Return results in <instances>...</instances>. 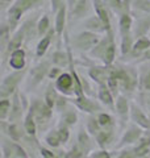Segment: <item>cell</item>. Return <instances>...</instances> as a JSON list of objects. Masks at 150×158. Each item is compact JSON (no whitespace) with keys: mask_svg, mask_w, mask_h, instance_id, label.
<instances>
[{"mask_svg":"<svg viewBox=\"0 0 150 158\" xmlns=\"http://www.w3.org/2000/svg\"><path fill=\"white\" fill-rule=\"evenodd\" d=\"M29 73L28 69H23V70H13L6 75L0 85V99L4 98H11L15 92L19 90V85L21 83L24 77Z\"/></svg>","mask_w":150,"mask_h":158,"instance_id":"1","label":"cell"},{"mask_svg":"<svg viewBox=\"0 0 150 158\" xmlns=\"http://www.w3.org/2000/svg\"><path fill=\"white\" fill-rule=\"evenodd\" d=\"M119 78L121 91L127 94H132L140 87L138 73L134 67L131 66H119Z\"/></svg>","mask_w":150,"mask_h":158,"instance_id":"2","label":"cell"},{"mask_svg":"<svg viewBox=\"0 0 150 158\" xmlns=\"http://www.w3.org/2000/svg\"><path fill=\"white\" fill-rule=\"evenodd\" d=\"M102 38L99 36V33H95L91 31H86L75 34L71 38V45L75 48L77 50L82 52V53H90V50L99 42V40Z\"/></svg>","mask_w":150,"mask_h":158,"instance_id":"3","label":"cell"},{"mask_svg":"<svg viewBox=\"0 0 150 158\" xmlns=\"http://www.w3.org/2000/svg\"><path fill=\"white\" fill-rule=\"evenodd\" d=\"M53 62L52 59H44V61L38 62L36 66H33L29 70V79H28V88H33L38 87L41 83L44 82V79L48 77L49 70L52 67Z\"/></svg>","mask_w":150,"mask_h":158,"instance_id":"4","label":"cell"},{"mask_svg":"<svg viewBox=\"0 0 150 158\" xmlns=\"http://www.w3.org/2000/svg\"><path fill=\"white\" fill-rule=\"evenodd\" d=\"M29 111L33 113L38 127H45L53 117V108H50L42 99H34L31 103Z\"/></svg>","mask_w":150,"mask_h":158,"instance_id":"5","label":"cell"},{"mask_svg":"<svg viewBox=\"0 0 150 158\" xmlns=\"http://www.w3.org/2000/svg\"><path fill=\"white\" fill-rule=\"evenodd\" d=\"M71 103L79 111L88 113V115H98V113L103 112L104 110V106L102 103H99L98 100H94L91 96L86 95V94L81 96H74Z\"/></svg>","mask_w":150,"mask_h":158,"instance_id":"6","label":"cell"},{"mask_svg":"<svg viewBox=\"0 0 150 158\" xmlns=\"http://www.w3.org/2000/svg\"><path fill=\"white\" fill-rule=\"evenodd\" d=\"M2 157L3 158H28L29 154L24 148L12 138L7 140L6 137L2 138Z\"/></svg>","mask_w":150,"mask_h":158,"instance_id":"7","label":"cell"},{"mask_svg":"<svg viewBox=\"0 0 150 158\" xmlns=\"http://www.w3.org/2000/svg\"><path fill=\"white\" fill-rule=\"evenodd\" d=\"M57 90L66 96H75V81L71 73H62L54 81Z\"/></svg>","mask_w":150,"mask_h":158,"instance_id":"8","label":"cell"},{"mask_svg":"<svg viewBox=\"0 0 150 158\" xmlns=\"http://www.w3.org/2000/svg\"><path fill=\"white\" fill-rule=\"evenodd\" d=\"M27 41V34H25V29L24 27H19L16 31L13 32L12 34V37H11V41H9L8 44V46L6 49V52H4L2 54V57H3V63H6L8 61V58L9 56H11V53L13 50H16V49L19 48H23V44Z\"/></svg>","mask_w":150,"mask_h":158,"instance_id":"9","label":"cell"},{"mask_svg":"<svg viewBox=\"0 0 150 158\" xmlns=\"http://www.w3.org/2000/svg\"><path fill=\"white\" fill-rule=\"evenodd\" d=\"M144 131H145L144 128H141L137 124H133L131 127H128V129L124 132V135L121 136V138H120V142H119L117 148L120 149V148H124V146L137 144L138 140L144 135Z\"/></svg>","mask_w":150,"mask_h":158,"instance_id":"10","label":"cell"},{"mask_svg":"<svg viewBox=\"0 0 150 158\" xmlns=\"http://www.w3.org/2000/svg\"><path fill=\"white\" fill-rule=\"evenodd\" d=\"M11 99H12V107H11V112H9V116H8V121L20 123L24 116V110H25L24 98L21 94H20V91L17 90L11 96Z\"/></svg>","mask_w":150,"mask_h":158,"instance_id":"11","label":"cell"},{"mask_svg":"<svg viewBox=\"0 0 150 158\" xmlns=\"http://www.w3.org/2000/svg\"><path fill=\"white\" fill-rule=\"evenodd\" d=\"M2 132L4 136H8V138H12L15 141H21L24 140V137L27 136L24 129V125L21 127L20 123H11L7 120H2Z\"/></svg>","mask_w":150,"mask_h":158,"instance_id":"12","label":"cell"},{"mask_svg":"<svg viewBox=\"0 0 150 158\" xmlns=\"http://www.w3.org/2000/svg\"><path fill=\"white\" fill-rule=\"evenodd\" d=\"M115 38V32H113V29L112 31H109L107 32L104 36L99 40V42L95 45L91 50H90V56H91V58L94 59H100L102 61L103 57H104V54H106V50H107V48L109 45V42L112 41V40Z\"/></svg>","mask_w":150,"mask_h":158,"instance_id":"13","label":"cell"},{"mask_svg":"<svg viewBox=\"0 0 150 158\" xmlns=\"http://www.w3.org/2000/svg\"><path fill=\"white\" fill-rule=\"evenodd\" d=\"M131 120L134 124L144 128L145 131H150V116L144 112L141 107H138L136 103L131 104Z\"/></svg>","mask_w":150,"mask_h":158,"instance_id":"14","label":"cell"},{"mask_svg":"<svg viewBox=\"0 0 150 158\" xmlns=\"http://www.w3.org/2000/svg\"><path fill=\"white\" fill-rule=\"evenodd\" d=\"M88 78L94 81L96 85H107L108 77H109V66L103 65L102 66H91L88 69Z\"/></svg>","mask_w":150,"mask_h":158,"instance_id":"15","label":"cell"},{"mask_svg":"<svg viewBox=\"0 0 150 158\" xmlns=\"http://www.w3.org/2000/svg\"><path fill=\"white\" fill-rule=\"evenodd\" d=\"M92 7H94V4H91L90 0H77V3L70 8V16H71L73 20L84 19L91 12Z\"/></svg>","mask_w":150,"mask_h":158,"instance_id":"16","label":"cell"},{"mask_svg":"<svg viewBox=\"0 0 150 158\" xmlns=\"http://www.w3.org/2000/svg\"><path fill=\"white\" fill-rule=\"evenodd\" d=\"M8 65L12 70L27 69V52L23 48H19L16 50H13L8 58Z\"/></svg>","mask_w":150,"mask_h":158,"instance_id":"17","label":"cell"},{"mask_svg":"<svg viewBox=\"0 0 150 158\" xmlns=\"http://www.w3.org/2000/svg\"><path fill=\"white\" fill-rule=\"evenodd\" d=\"M150 33V13L138 16L133 25V36L134 38H140L148 36Z\"/></svg>","mask_w":150,"mask_h":158,"instance_id":"18","label":"cell"},{"mask_svg":"<svg viewBox=\"0 0 150 158\" xmlns=\"http://www.w3.org/2000/svg\"><path fill=\"white\" fill-rule=\"evenodd\" d=\"M115 111L119 115V117L125 123L131 117V103H129L128 98L125 95L120 94L116 96V102H115Z\"/></svg>","mask_w":150,"mask_h":158,"instance_id":"19","label":"cell"},{"mask_svg":"<svg viewBox=\"0 0 150 158\" xmlns=\"http://www.w3.org/2000/svg\"><path fill=\"white\" fill-rule=\"evenodd\" d=\"M95 13L103 20V23L106 24L107 31H112V24H111V16H109V7L106 4L104 0H92Z\"/></svg>","mask_w":150,"mask_h":158,"instance_id":"20","label":"cell"},{"mask_svg":"<svg viewBox=\"0 0 150 158\" xmlns=\"http://www.w3.org/2000/svg\"><path fill=\"white\" fill-rule=\"evenodd\" d=\"M69 6L66 3L62 4V7L58 9V12L56 13V21H54V29H56L57 37L61 38L62 34L65 33L66 29V21H67V11H69Z\"/></svg>","mask_w":150,"mask_h":158,"instance_id":"21","label":"cell"},{"mask_svg":"<svg viewBox=\"0 0 150 158\" xmlns=\"http://www.w3.org/2000/svg\"><path fill=\"white\" fill-rule=\"evenodd\" d=\"M98 99L104 107L115 110V102H116V99H115L113 92L109 90V87L107 85L98 86Z\"/></svg>","mask_w":150,"mask_h":158,"instance_id":"22","label":"cell"},{"mask_svg":"<svg viewBox=\"0 0 150 158\" xmlns=\"http://www.w3.org/2000/svg\"><path fill=\"white\" fill-rule=\"evenodd\" d=\"M54 36H57L56 29L50 28V31L45 34L44 37L40 38V41H38L37 46H36V57L42 58L45 54H46V52L49 50V48H50V44H52V41L54 40Z\"/></svg>","mask_w":150,"mask_h":158,"instance_id":"23","label":"cell"},{"mask_svg":"<svg viewBox=\"0 0 150 158\" xmlns=\"http://www.w3.org/2000/svg\"><path fill=\"white\" fill-rule=\"evenodd\" d=\"M84 29L86 31H91V32H95V33H102V34H106L108 31H107V27L106 24L103 23V20L100 19L96 13L95 16H90L84 20Z\"/></svg>","mask_w":150,"mask_h":158,"instance_id":"24","label":"cell"},{"mask_svg":"<svg viewBox=\"0 0 150 158\" xmlns=\"http://www.w3.org/2000/svg\"><path fill=\"white\" fill-rule=\"evenodd\" d=\"M150 48V37L148 36H144V37H140V38H136L134 41V45H133V49L129 57L132 58H141L142 54L148 50Z\"/></svg>","mask_w":150,"mask_h":158,"instance_id":"25","label":"cell"},{"mask_svg":"<svg viewBox=\"0 0 150 158\" xmlns=\"http://www.w3.org/2000/svg\"><path fill=\"white\" fill-rule=\"evenodd\" d=\"M23 125H24V129H25V133H27V136L31 137V138H33V140H36L38 124H37L36 118H34L33 113H32L31 111H28L27 115H25L24 121H23Z\"/></svg>","mask_w":150,"mask_h":158,"instance_id":"26","label":"cell"},{"mask_svg":"<svg viewBox=\"0 0 150 158\" xmlns=\"http://www.w3.org/2000/svg\"><path fill=\"white\" fill-rule=\"evenodd\" d=\"M94 138H95V141H96V144H98L99 148H104V149H107V148L113 142L115 128L113 129H102Z\"/></svg>","mask_w":150,"mask_h":158,"instance_id":"27","label":"cell"},{"mask_svg":"<svg viewBox=\"0 0 150 158\" xmlns=\"http://www.w3.org/2000/svg\"><path fill=\"white\" fill-rule=\"evenodd\" d=\"M92 137L94 136L90 135V132L86 129V128H82V129L79 131V133H78V137H77V142L83 148L84 150H86V153L88 156H90V153L94 150Z\"/></svg>","mask_w":150,"mask_h":158,"instance_id":"28","label":"cell"},{"mask_svg":"<svg viewBox=\"0 0 150 158\" xmlns=\"http://www.w3.org/2000/svg\"><path fill=\"white\" fill-rule=\"evenodd\" d=\"M133 149H134V153H136L137 158L146 157L150 153V136L142 135V137L138 140L137 144H134Z\"/></svg>","mask_w":150,"mask_h":158,"instance_id":"29","label":"cell"},{"mask_svg":"<svg viewBox=\"0 0 150 158\" xmlns=\"http://www.w3.org/2000/svg\"><path fill=\"white\" fill-rule=\"evenodd\" d=\"M13 32L15 31L12 29V27L8 24V21L3 23L2 31H0V52H2V54L6 52L8 44H9V41H11V37H12Z\"/></svg>","mask_w":150,"mask_h":158,"instance_id":"30","label":"cell"},{"mask_svg":"<svg viewBox=\"0 0 150 158\" xmlns=\"http://www.w3.org/2000/svg\"><path fill=\"white\" fill-rule=\"evenodd\" d=\"M134 41H136V38H134L133 33H128V34L121 36V42H120V54H121L123 58L124 57H129V54H131L132 49H133Z\"/></svg>","mask_w":150,"mask_h":158,"instance_id":"31","label":"cell"},{"mask_svg":"<svg viewBox=\"0 0 150 158\" xmlns=\"http://www.w3.org/2000/svg\"><path fill=\"white\" fill-rule=\"evenodd\" d=\"M37 21L38 20L36 17H32V19H29L27 20L24 24H23V27L25 29V34H27V41L25 42H31L33 41L36 37H38V32H37Z\"/></svg>","mask_w":150,"mask_h":158,"instance_id":"32","label":"cell"},{"mask_svg":"<svg viewBox=\"0 0 150 158\" xmlns=\"http://www.w3.org/2000/svg\"><path fill=\"white\" fill-rule=\"evenodd\" d=\"M50 59H52L53 65H56V66H59V67L69 66V62H70V54H69L67 48H66V50H56V52L52 54Z\"/></svg>","mask_w":150,"mask_h":158,"instance_id":"33","label":"cell"},{"mask_svg":"<svg viewBox=\"0 0 150 158\" xmlns=\"http://www.w3.org/2000/svg\"><path fill=\"white\" fill-rule=\"evenodd\" d=\"M58 95H59V91L56 88V85L50 83L48 86L46 91H45V95H44V100L45 103L53 110H56V104H57V99H58Z\"/></svg>","mask_w":150,"mask_h":158,"instance_id":"34","label":"cell"},{"mask_svg":"<svg viewBox=\"0 0 150 158\" xmlns=\"http://www.w3.org/2000/svg\"><path fill=\"white\" fill-rule=\"evenodd\" d=\"M45 144H46L49 148H53V149H57L62 145V140L59 137V133H58V129H52L46 133L45 136Z\"/></svg>","mask_w":150,"mask_h":158,"instance_id":"35","label":"cell"},{"mask_svg":"<svg viewBox=\"0 0 150 158\" xmlns=\"http://www.w3.org/2000/svg\"><path fill=\"white\" fill-rule=\"evenodd\" d=\"M86 129L90 132V135L94 137L103 129V127L100 125V123H99L98 115H88L87 120H86Z\"/></svg>","mask_w":150,"mask_h":158,"instance_id":"36","label":"cell"},{"mask_svg":"<svg viewBox=\"0 0 150 158\" xmlns=\"http://www.w3.org/2000/svg\"><path fill=\"white\" fill-rule=\"evenodd\" d=\"M132 12H140L142 15L150 13V0H129Z\"/></svg>","mask_w":150,"mask_h":158,"instance_id":"37","label":"cell"},{"mask_svg":"<svg viewBox=\"0 0 150 158\" xmlns=\"http://www.w3.org/2000/svg\"><path fill=\"white\" fill-rule=\"evenodd\" d=\"M115 61H116V41H115V38H113L112 41L109 42V45L107 48L106 54H104L102 62L107 66H111L115 63Z\"/></svg>","mask_w":150,"mask_h":158,"instance_id":"38","label":"cell"},{"mask_svg":"<svg viewBox=\"0 0 150 158\" xmlns=\"http://www.w3.org/2000/svg\"><path fill=\"white\" fill-rule=\"evenodd\" d=\"M61 123H63V124H66L69 127H74L78 123V113H77V111L67 107L66 110L62 112Z\"/></svg>","mask_w":150,"mask_h":158,"instance_id":"39","label":"cell"},{"mask_svg":"<svg viewBox=\"0 0 150 158\" xmlns=\"http://www.w3.org/2000/svg\"><path fill=\"white\" fill-rule=\"evenodd\" d=\"M98 118H99V123L100 125L103 127V129H113L116 127V121L112 115H109L107 112H100L98 113Z\"/></svg>","mask_w":150,"mask_h":158,"instance_id":"40","label":"cell"},{"mask_svg":"<svg viewBox=\"0 0 150 158\" xmlns=\"http://www.w3.org/2000/svg\"><path fill=\"white\" fill-rule=\"evenodd\" d=\"M50 19L48 15H42L37 21V32H38V37L41 38L50 31Z\"/></svg>","mask_w":150,"mask_h":158,"instance_id":"41","label":"cell"},{"mask_svg":"<svg viewBox=\"0 0 150 158\" xmlns=\"http://www.w3.org/2000/svg\"><path fill=\"white\" fill-rule=\"evenodd\" d=\"M12 107V99L11 98H4L0 100V120H7L11 112Z\"/></svg>","mask_w":150,"mask_h":158,"instance_id":"42","label":"cell"},{"mask_svg":"<svg viewBox=\"0 0 150 158\" xmlns=\"http://www.w3.org/2000/svg\"><path fill=\"white\" fill-rule=\"evenodd\" d=\"M66 157L67 158H83V157H88V154L86 153V150H84L83 148L77 142V144H75L69 152H66Z\"/></svg>","mask_w":150,"mask_h":158,"instance_id":"43","label":"cell"},{"mask_svg":"<svg viewBox=\"0 0 150 158\" xmlns=\"http://www.w3.org/2000/svg\"><path fill=\"white\" fill-rule=\"evenodd\" d=\"M106 4L109 7V9H112L116 13H121L125 8V0H104Z\"/></svg>","mask_w":150,"mask_h":158,"instance_id":"44","label":"cell"},{"mask_svg":"<svg viewBox=\"0 0 150 158\" xmlns=\"http://www.w3.org/2000/svg\"><path fill=\"white\" fill-rule=\"evenodd\" d=\"M15 4L21 8L24 12H28V11H31V9L38 7L37 0H16Z\"/></svg>","mask_w":150,"mask_h":158,"instance_id":"45","label":"cell"},{"mask_svg":"<svg viewBox=\"0 0 150 158\" xmlns=\"http://www.w3.org/2000/svg\"><path fill=\"white\" fill-rule=\"evenodd\" d=\"M57 129L59 133V137H61V140H62V144H66V142L70 140V127L61 123V124L57 127Z\"/></svg>","mask_w":150,"mask_h":158,"instance_id":"46","label":"cell"},{"mask_svg":"<svg viewBox=\"0 0 150 158\" xmlns=\"http://www.w3.org/2000/svg\"><path fill=\"white\" fill-rule=\"evenodd\" d=\"M69 104H70L69 98H67L66 95H63V94L59 92L58 99H57V104H56V110H57L58 112H63V111L69 107Z\"/></svg>","mask_w":150,"mask_h":158,"instance_id":"47","label":"cell"},{"mask_svg":"<svg viewBox=\"0 0 150 158\" xmlns=\"http://www.w3.org/2000/svg\"><path fill=\"white\" fill-rule=\"evenodd\" d=\"M90 158H111L112 154L109 153L107 149H104V148H100L99 150H92L90 153Z\"/></svg>","mask_w":150,"mask_h":158,"instance_id":"48","label":"cell"},{"mask_svg":"<svg viewBox=\"0 0 150 158\" xmlns=\"http://www.w3.org/2000/svg\"><path fill=\"white\" fill-rule=\"evenodd\" d=\"M140 90L150 91V70L146 71L141 78H140Z\"/></svg>","mask_w":150,"mask_h":158,"instance_id":"49","label":"cell"},{"mask_svg":"<svg viewBox=\"0 0 150 158\" xmlns=\"http://www.w3.org/2000/svg\"><path fill=\"white\" fill-rule=\"evenodd\" d=\"M140 100L145 107H148V110H150V91L140 90Z\"/></svg>","mask_w":150,"mask_h":158,"instance_id":"50","label":"cell"},{"mask_svg":"<svg viewBox=\"0 0 150 158\" xmlns=\"http://www.w3.org/2000/svg\"><path fill=\"white\" fill-rule=\"evenodd\" d=\"M62 73H63V71H62V69H61V67L54 65V66L50 67L49 74H48V78H49V79H52V81H56V79H57L59 75H61Z\"/></svg>","mask_w":150,"mask_h":158,"instance_id":"51","label":"cell"},{"mask_svg":"<svg viewBox=\"0 0 150 158\" xmlns=\"http://www.w3.org/2000/svg\"><path fill=\"white\" fill-rule=\"evenodd\" d=\"M119 158H137L136 153H134V149L131 148V149H124L120 152V154H117Z\"/></svg>","mask_w":150,"mask_h":158,"instance_id":"52","label":"cell"},{"mask_svg":"<svg viewBox=\"0 0 150 158\" xmlns=\"http://www.w3.org/2000/svg\"><path fill=\"white\" fill-rule=\"evenodd\" d=\"M40 153H41V156L45 157V158H56V157H57V154L53 152V148L48 149V148L40 146Z\"/></svg>","mask_w":150,"mask_h":158,"instance_id":"53","label":"cell"},{"mask_svg":"<svg viewBox=\"0 0 150 158\" xmlns=\"http://www.w3.org/2000/svg\"><path fill=\"white\" fill-rule=\"evenodd\" d=\"M65 2L63 0H50V6H52V12L53 15H56L58 12V9L62 7V4Z\"/></svg>","mask_w":150,"mask_h":158,"instance_id":"54","label":"cell"},{"mask_svg":"<svg viewBox=\"0 0 150 158\" xmlns=\"http://www.w3.org/2000/svg\"><path fill=\"white\" fill-rule=\"evenodd\" d=\"M13 4V0H0V8L2 11H8V8Z\"/></svg>","mask_w":150,"mask_h":158,"instance_id":"55","label":"cell"},{"mask_svg":"<svg viewBox=\"0 0 150 158\" xmlns=\"http://www.w3.org/2000/svg\"><path fill=\"white\" fill-rule=\"evenodd\" d=\"M148 61H150V48L142 54V57L140 58V62H148Z\"/></svg>","mask_w":150,"mask_h":158,"instance_id":"56","label":"cell"},{"mask_svg":"<svg viewBox=\"0 0 150 158\" xmlns=\"http://www.w3.org/2000/svg\"><path fill=\"white\" fill-rule=\"evenodd\" d=\"M75 3H77V0H67V4H69V7H70V8H71Z\"/></svg>","mask_w":150,"mask_h":158,"instance_id":"57","label":"cell"},{"mask_svg":"<svg viewBox=\"0 0 150 158\" xmlns=\"http://www.w3.org/2000/svg\"><path fill=\"white\" fill-rule=\"evenodd\" d=\"M44 2H45V0H37V3H38V7H40V6H42V4H44Z\"/></svg>","mask_w":150,"mask_h":158,"instance_id":"58","label":"cell"},{"mask_svg":"<svg viewBox=\"0 0 150 158\" xmlns=\"http://www.w3.org/2000/svg\"><path fill=\"white\" fill-rule=\"evenodd\" d=\"M149 37H150V33H149Z\"/></svg>","mask_w":150,"mask_h":158,"instance_id":"59","label":"cell"}]
</instances>
